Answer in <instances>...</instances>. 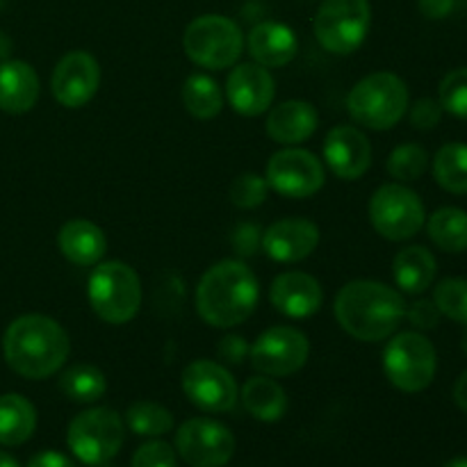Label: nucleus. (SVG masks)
<instances>
[{
    "label": "nucleus",
    "mask_w": 467,
    "mask_h": 467,
    "mask_svg": "<svg viewBox=\"0 0 467 467\" xmlns=\"http://www.w3.org/2000/svg\"><path fill=\"white\" fill-rule=\"evenodd\" d=\"M3 354L18 377L41 381L64 368L71 354V342L62 324L53 317L23 315L5 331Z\"/></svg>",
    "instance_id": "obj_1"
},
{
    "label": "nucleus",
    "mask_w": 467,
    "mask_h": 467,
    "mask_svg": "<svg viewBox=\"0 0 467 467\" xmlns=\"http://www.w3.org/2000/svg\"><path fill=\"white\" fill-rule=\"evenodd\" d=\"M336 319L342 331L360 342L395 336L406 317V301L395 287L379 281H351L337 292Z\"/></svg>",
    "instance_id": "obj_2"
},
{
    "label": "nucleus",
    "mask_w": 467,
    "mask_h": 467,
    "mask_svg": "<svg viewBox=\"0 0 467 467\" xmlns=\"http://www.w3.org/2000/svg\"><path fill=\"white\" fill-rule=\"evenodd\" d=\"M260 299L255 274L240 260H222L201 276L196 310L208 327L233 328L254 315Z\"/></svg>",
    "instance_id": "obj_3"
},
{
    "label": "nucleus",
    "mask_w": 467,
    "mask_h": 467,
    "mask_svg": "<svg viewBox=\"0 0 467 467\" xmlns=\"http://www.w3.org/2000/svg\"><path fill=\"white\" fill-rule=\"evenodd\" d=\"M410 94L397 73L377 71L356 82L347 94V109L356 123L369 130H390L409 112Z\"/></svg>",
    "instance_id": "obj_4"
},
{
    "label": "nucleus",
    "mask_w": 467,
    "mask_h": 467,
    "mask_svg": "<svg viewBox=\"0 0 467 467\" xmlns=\"http://www.w3.org/2000/svg\"><path fill=\"white\" fill-rule=\"evenodd\" d=\"M87 299L105 324L121 327L140 313L141 281L135 269L121 260L99 263L87 281Z\"/></svg>",
    "instance_id": "obj_5"
},
{
    "label": "nucleus",
    "mask_w": 467,
    "mask_h": 467,
    "mask_svg": "<svg viewBox=\"0 0 467 467\" xmlns=\"http://www.w3.org/2000/svg\"><path fill=\"white\" fill-rule=\"evenodd\" d=\"M438 354L427 336L404 331L390 336L383 351V372L388 381L401 392H422L436 379Z\"/></svg>",
    "instance_id": "obj_6"
},
{
    "label": "nucleus",
    "mask_w": 467,
    "mask_h": 467,
    "mask_svg": "<svg viewBox=\"0 0 467 467\" xmlns=\"http://www.w3.org/2000/svg\"><path fill=\"white\" fill-rule=\"evenodd\" d=\"M187 57L203 68H228L244 50V35L233 18L203 14L187 26L182 35Z\"/></svg>",
    "instance_id": "obj_7"
},
{
    "label": "nucleus",
    "mask_w": 467,
    "mask_h": 467,
    "mask_svg": "<svg viewBox=\"0 0 467 467\" xmlns=\"http://www.w3.org/2000/svg\"><path fill=\"white\" fill-rule=\"evenodd\" d=\"M372 26L369 0H324L315 14V36L333 55H351L368 39Z\"/></svg>",
    "instance_id": "obj_8"
},
{
    "label": "nucleus",
    "mask_w": 467,
    "mask_h": 467,
    "mask_svg": "<svg viewBox=\"0 0 467 467\" xmlns=\"http://www.w3.org/2000/svg\"><path fill=\"white\" fill-rule=\"evenodd\" d=\"M68 450L87 465H103L119 454L123 445V420L117 410L87 409L71 420L67 431Z\"/></svg>",
    "instance_id": "obj_9"
},
{
    "label": "nucleus",
    "mask_w": 467,
    "mask_h": 467,
    "mask_svg": "<svg viewBox=\"0 0 467 467\" xmlns=\"http://www.w3.org/2000/svg\"><path fill=\"white\" fill-rule=\"evenodd\" d=\"M369 222L374 231L386 240L404 242L422 231L427 222V210L413 190L400 182H388L372 194Z\"/></svg>",
    "instance_id": "obj_10"
},
{
    "label": "nucleus",
    "mask_w": 467,
    "mask_h": 467,
    "mask_svg": "<svg viewBox=\"0 0 467 467\" xmlns=\"http://www.w3.org/2000/svg\"><path fill=\"white\" fill-rule=\"evenodd\" d=\"M265 181L285 199H308L324 187V164L310 150L287 146L269 158Z\"/></svg>",
    "instance_id": "obj_11"
},
{
    "label": "nucleus",
    "mask_w": 467,
    "mask_h": 467,
    "mask_svg": "<svg viewBox=\"0 0 467 467\" xmlns=\"http://www.w3.org/2000/svg\"><path fill=\"white\" fill-rule=\"evenodd\" d=\"M310 354L306 333L295 327H272L254 342L249 349L251 365L267 377H290L299 372Z\"/></svg>",
    "instance_id": "obj_12"
},
{
    "label": "nucleus",
    "mask_w": 467,
    "mask_h": 467,
    "mask_svg": "<svg viewBox=\"0 0 467 467\" xmlns=\"http://www.w3.org/2000/svg\"><path fill=\"white\" fill-rule=\"evenodd\" d=\"M176 450L192 467H223L235 454V438L222 422L194 418L178 429Z\"/></svg>",
    "instance_id": "obj_13"
},
{
    "label": "nucleus",
    "mask_w": 467,
    "mask_h": 467,
    "mask_svg": "<svg viewBox=\"0 0 467 467\" xmlns=\"http://www.w3.org/2000/svg\"><path fill=\"white\" fill-rule=\"evenodd\" d=\"M182 390L187 400L205 413H226L237 401V383L223 365L201 358L182 369Z\"/></svg>",
    "instance_id": "obj_14"
},
{
    "label": "nucleus",
    "mask_w": 467,
    "mask_h": 467,
    "mask_svg": "<svg viewBox=\"0 0 467 467\" xmlns=\"http://www.w3.org/2000/svg\"><path fill=\"white\" fill-rule=\"evenodd\" d=\"M100 87V67L87 50H71L55 67L50 89L62 108H85Z\"/></svg>",
    "instance_id": "obj_15"
},
{
    "label": "nucleus",
    "mask_w": 467,
    "mask_h": 467,
    "mask_svg": "<svg viewBox=\"0 0 467 467\" xmlns=\"http://www.w3.org/2000/svg\"><path fill=\"white\" fill-rule=\"evenodd\" d=\"M274 96H276V82H274L269 68L255 62H246L228 73L226 99L231 108L242 117L265 114L274 103Z\"/></svg>",
    "instance_id": "obj_16"
},
{
    "label": "nucleus",
    "mask_w": 467,
    "mask_h": 467,
    "mask_svg": "<svg viewBox=\"0 0 467 467\" xmlns=\"http://www.w3.org/2000/svg\"><path fill=\"white\" fill-rule=\"evenodd\" d=\"M324 162L342 181L365 176L372 164V144L356 126H336L328 130L322 146Z\"/></svg>",
    "instance_id": "obj_17"
},
{
    "label": "nucleus",
    "mask_w": 467,
    "mask_h": 467,
    "mask_svg": "<svg viewBox=\"0 0 467 467\" xmlns=\"http://www.w3.org/2000/svg\"><path fill=\"white\" fill-rule=\"evenodd\" d=\"M319 244V228L310 219H281L263 231L260 249L274 263H301Z\"/></svg>",
    "instance_id": "obj_18"
},
{
    "label": "nucleus",
    "mask_w": 467,
    "mask_h": 467,
    "mask_svg": "<svg viewBox=\"0 0 467 467\" xmlns=\"http://www.w3.org/2000/svg\"><path fill=\"white\" fill-rule=\"evenodd\" d=\"M269 301L281 315L292 319L313 317L324 304V290L315 276L306 272H283L269 287Z\"/></svg>",
    "instance_id": "obj_19"
},
{
    "label": "nucleus",
    "mask_w": 467,
    "mask_h": 467,
    "mask_svg": "<svg viewBox=\"0 0 467 467\" xmlns=\"http://www.w3.org/2000/svg\"><path fill=\"white\" fill-rule=\"evenodd\" d=\"M319 126V114L308 100H285L269 109L265 130L276 144L295 146L310 140Z\"/></svg>",
    "instance_id": "obj_20"
},
{
    "label": "nucleus",
    "mask_w": 467,
    "mask_h": 467,
    "mask_svg": "<svg viewBox=\"0 0 467 467\" xmlns=\"http://www.w3.org/2000/svg\"><path fill=\"white\" fill-rule=\"evenodd\" d=\"M246 48L255 64L265 68H278L295 59L296 50H299V39L285 23L263 21L249 32Z\"/></svg>",
    "instance_id": "obj_21"
},
{
    "label": "nucleus",
    "mask_w": 467,
    "mask_h": 467,
    "mask_svg": "<svg viewBox=\"0 0 467 467\" xmlns=\"http://www.w3.org/2000/svg\"><path fill=\"white\" fill-rule=\"evenodd\" d=\"M57 246L68 263L78 267H96L108 251L103 228L89 219H71L57 233Z\"/></svg>",
    "instance_id": "obj_22"
},
{
    "label": "nucleus",
    "mask_w": 467,
    "mask_h": 467,
    "mask_svg": "<svg viewBox=\"0 0 467 467\" xmlns=\"http://www.w3.org/2000/svg\"><path fill=\"white\" fill-rule=\"evenodd\" d=\"M39 76L23 59L0 62V109L7 114H26L39 100Z\"/></svg>",
    "instance_id": "obj_23"
},
{
    "label": "nucleus",
    "mask_w": 467,
    "mask_h": 467,
    "mask_svg": "<svg viewBox=\"0 0 467 467\" xmlns=\"http://www.w3.org/2000/svg\"><path fill=\"white\" fill-rule=\"evenodd\" d=\"M438 263L427 246H406L392 260V276L406 295H422L436 278Z\"/></svg>",
    "instance_id": "obj_24"
},
{
    "label": "nucleus",
    "mask_w": 467,
    "mask_h": 467,
    "mask_svg": "<svg viewBox=\"0 0 467 467\" xmlns=\"http://www.w3.org/2000/svg\"><path fill=\"white\" fill-rule=\"evenodd\" d=\"M242 404L260 422H278L287 410V395L274 377L258 374L242 386Z\"/></svg>",
    "instance_id": "obj_25"
},
{
    "label": "nucleus",
    "mask_w": 467,
    "mask_h": 467,
    "mask_svg": "<svg viewBox=\"0 0 467 467\" xmlns=\"http://www.w3.org/2000/svg\"><path fill=\"white\" fill-rule=\"evenodd\" d=\"M36 429V410L26 397H0V445L16 447L30 441Z\"/></svg>",
    "instance_id": "obj_26"
},
{
    "label": "nucleus",
    "mask_w": 467,
    "mask_h": 467,
    "mask_svg": "<svg viewBox=\"0 0 467 467\" xmlns=\"http://www.w3.org/2000/svg\"><path fill=\"white\" fill-rule=\"evenodd\" d=\"M427 233L433 244L445 254H463L467 251V213L461 208L436 210L427 219Z\"/></svg>",
    "instance_id": "obj_27"
},
{
    "label": "nucleus",
    "mask_w": 467,
    "mask_h": 467,
    "mask_svg": "<svg viewBox=\"0 0 467 467\" xmlns=\"http://www.w3.org/2000/svg\"><path fill=\"white\" fill-rule=\"evenodd\" d=\"M59 390L78 404H94L108 390V379L96 365L78 363L64 369L59 377Z\"/></svg>",
    "instance_id": "obj_28"
},
{
    "label": "nucleus",
    "mask_w": 467,
    "mask_h": 467,
    "mask_svg": "<svg viewBox=\"0 0 467 467\" xmlns=\"http://www.w3.org/2000/svg\"><path fill=\"white\" fill-rule=\"evenodd\" d=\"M182 105L187 112L201 121H210L217 117L223 108V94L217 82L205 73H192L182 85Z\"/></svg>",
    "instance_id": "obj_29"
},
{
    "label": "nucleus",
    "mask_w": 467,
    "mask_h": 467,
    "mask_svg": "<svg viewBox=\"0 0 467 467\" xmlns=\"http://www.w3.org/2000/svg\"><path fill=\"white\" fill-rule=\"evenodd\" d=\"M433 178L450 194H467V144L450 141L433 158Z\"/></svg>",
    "instance_id": "obj_30"
},
{
    "label": "nucleus",
    "mask_w": 467,
    "mask_h": 467,
    "mask_svg": "<svg viewBox=\"0 0 467 467\" xmlns=\"http://www.w3.org/2000/svg\"><path fill=\"white\" fill-rule=\"evenodd\" d=\"M126 424L137 436L158 438L171 431L173 415L155 401H135L126 410Z\"/></svg>",
    "instance_id": "obj_31"
},
{
    "label": "nucleus",
    "mask_w": 467,
    "mask_h": 467,
    "mask_svg": "<svg viewBox=\"0 0 467 467\" xmlns=\"http://www.w3.org/2000/svg\"><path fill=\"white\" fill-rule=\"evenodd\" d=\"M386 167L397 182L420 181L429 167V153L420 144H401L388 155Z\"/></svg>",
    "instance_id": "obj_32"
},
{
    "label": "nucleus",
    "mask_w": 467,
    "mask_h": 467,
    "mask_svg": "<svg viewBox=\"0 0 467 467\" xmlns=\"http://www.w3.org/2000/svg\"><path fill=\"white\" fill-rule=\"evenodd\" d=\"M433 304L451 322L467 324V278H442L433 290Z\"/></svg>",
    "instance_id": "obj_33"
},
{
    "label": "nucleus",
    "mask_w": 467,
    "mask_h": 467,
    "mask_svg": "<svg viewBox=\"0 0 467 467\" xmlns=\"http://www.w3.org/2000/svg\"><path fill=\"white\" fill-rule=\"evenodd\" d=\"M438 100L442 109L467 121V67L447 73L438 87Z\"/></svg>",
    "instance_id": "obj_34"
},
{
    "label": "nucleus",
    "mask_w": 467,
    "mask_h": 467,
    "mask_svg": "<svg viewBox=\"0 0 467 467\" xmlns=\"http://www.w3.org/2000/svg\"><path fill=\"white\" fill-rule=\"evenodd\" d=\"M269 185L265 181V176H258V173H242L235 181L231 182V190H228V196H231V203L237 205L242 210L258 208L265 199H267Z\"/></svg>",
    "instance_id": "obj_35"
},
{
    "label": "nucleus",
    "mask_w": 467,
    "mask_h": 467,
    "mask_svg": "<svg viewBox=\"0 0 467 467\" xmlns=\"http://www.w3.org/2000/svg\"><path fill=\"white\" fill-rule=\"evenodd\" d=\"M132 467H176V451L162 441L144 442L132 456Z\"/></svg>",
    "instance_id": "obj_36"
},
{
    "label": "nucleus",
    "mask_w": 467,
    "mask_h": 467,
    "mask_svg": "<svg viewBox=\"0 0 467 467\" xmlns=\"http://www.w3.org/2000/svg\"><path fill=\"white\" fill-rule=\"evenodd\" d=\"M442 112H445V109H442L441 100L436 99L415 100V103L410 105V112H409L410 126L418 128V130H433V128L441 123Z\"/></svg>",
    "instance_id": "obj_37"
},
{
    "label": "nucleus",
    "mask_w": 467,
    "mask_h": 467,
    "mask_svg": "<svg viewBox=\"0 0 467 467\" xmlns=\"http://www.w3.org/2000/svg\"><path fill=\"white\" fill-rule=\"evenodd\" d=\"M413 324L415 331H431L441 322V310L433 304V299H420L415 304L406 306V317Z\"/></svg>",
    "instance_id": "obj_38"
},
{
    "label": "nucleus",
    "mask_w": 467,
    "mask_h": 467,
    "mask_svg": "<svg viewBox=\"0 0 467 467\" xmlns=\"http://www.w3.org/2000/svg\"><path fill=\"white\" fill-rule=\"evenodd\" d=\"M263 242V231L255 223H242L233 233V244L240 255H254Z\"/></svg>",
    "instance_id": "obj_39"
},
{
    "label": "nucleus",
    "mask_w": 467,
    "mask_h": 467,
    "mask_svg": "<svg viewBox=\"0 0 467 467\" xmlns=\"http://www.w3.org/2000/svg\"><path fill=\"white\" fill-rule=\"evenodd\" d=\"M251 347L246 345V340L242 336H226L222 342H219V358L223 363L240 365L242 360L249 356Z\"/></svg>",
    "instance_id": "obj_40"
},
{
    "label": "nucleus",
    "mask_w": 467,
    "mask_h": 467,
    "mask_svg": "<svg viewBox=\"0 0 467 467\" xmlns=\"http://www.w3.org/2000/svg\"><path fill=\"white\" fill-rule=\"evenodd\" d=\"M456 0H418L420 14L429 21H441V18H447L451 12H454Z\"/></svg>",
    "instance_id": "obj_41"
},
{
    "label": "nucleus",
    "mask_w": 467,
    "mask_h": 467,
    "mask_svg": "<svg viewBox=\"0 0 467 467\" xmlns=\"http://www.w3.org/2000/svg\"><path fill=\"white\" fill-rule=\"evenodd\" d=\"M27 467H76V463L59 451H39L32 456Z\"/></svg>",
    "instance_id": "obj_42"
},
{
    "label": "nucleus",
    "mask_w": 467,
    "mask_h": 467,
    "mask_svg": "<svg viewBox=\"0 0 467 467\" xmlns=\"http://www.w3.org/2000/svg\"><path fill=\"white\" fill-rule=\"evenodd\" d=\"M454 401L461 410L467 413V372L459 377V381L454 383Z\"/></svg>",
    "instance_id": "obj_43"
},
{
    "label": "nucleus",
    "mask_w": 467,
    "mask_h": 467,
    "mask_svg": "<svg viewBox=\"0 0 467 467\" xmlns=\"http://www.w3.org/2000/svg\"><path fill=\"white\" fill-rule=\"evenodd\" d=\"M9 48H12V41L5 32H0V59H5L9 55Z\"/></svg>",
    "instance_id": "obj_44"
},
{
    "label": "nucleus",
    "mask_w": 467,
    "mask_h": 467,
    "mask_svg": "<svg viewBox=\"0 0 467 467\" xmlns=\"http://www.w3.org/2000/svg\"><path fill=\"white\" fill-rule=\"evenodd\" d=\"M0 467H18V463L9 454L0 451Z\"/></svg>",
    "instance_id": "obj_45"
},
{
    "label": "nucleus",
    "mask_w": 467,
    "mask_h": 467,
    "mask_svg": "<svg viewBox=\"0 0 467 467\" xmlns=\"http://www.w3.org/2000/svg\"><path fill=\"white\" fill-rule=\"evenodd\" d=\"M445 467H467V456H456Z\"/></svg>",
    "instance_id": "obj_46"
},
{
    "label": "nucleus",
    "mask_w": 467,
    "mask_h": 467,
    "mask_svg": "<svg viewBox=\"0 0 467 467\" xmlns=\"http://www.w3.org/2000/svg\"><path fill=\"white\" fill-rule=\"evenodd\" d=\"M461 347H463V351L467 354V324H465V331H463V340H461Z\"/></svg>",
    "instance_id": "obj_47"
}]
</instances>
